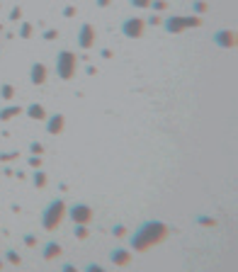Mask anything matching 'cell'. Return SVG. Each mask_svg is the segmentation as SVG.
Segmentation results:
<instances>
[{
	"instance_id": "cell-1",
	"label": "cell",
	"mask_w": 238,
	"mask_h": 272,
	"mask_svg": "<svg viewBox=\"0 0 238 272\" xmlns=\"http://www.w3.org/2000/svg\"><path fill=\"white\" fill-rule=\"evenodd\" d=\"M165 236H168V226L163 221H146V224H141L134 231V236H131V250L134 253H144V250H149L153 245L163 243Z\"/></svg>"
},
{
	"instance_id": "cell-2",
	"label": "cell",
	"mask_w": 238,
	"mask_h": 272,
	"mask_svg": "<svg viewBox=\"0 0 238 272\" xmlns=\"http://www.w3.org/2000/svg\"><path fill=\"white\" fill-rule=\"evenodd\" d=\"M66 212H68V207H66L63 199H51L49 207L41 214V226H44V231H56L61 224H63V219H66Z\"/></svg>"
},
{
	"instance_id": "cell-3",
	"label": "cell",
	"mask_w": 238,
	"mask_h": 272,
	"mask_svg": "<svg viewBox=\"0 0 238 272\" xmlns=\"http://www.w3.org/2000/svg\"><path fill=\"white\" fill-rule=\"evenodd\" d=\"M76 71H78V56L73 51H68V49L59 51V56H56V76L61 80H73Z\"/></svg>"
},
{
	"instance_id": "cell-4",
	"label": "cell",
	"mask_w": 238,
	"mask_h": 272,
	"mask_svg": "<svg viewBox=\"0 0 238 272\" xmlns=\"http://www.w3.org/2000/svg\"><path fill=\"white\" fill-rule=\"evenodd\" d=\"M163 27L165 32H170V34H180V32L190 30V27H202V20H199V15H173V17H168V20H163Z\"/></svg>"
},
{
	"instance_id": "cell-5",
	"label": "cell",
	"mask_w": 238,
	"mask_h": 272,
	"mask_svg": "<svg viewBox=\"0 0 238 272\" xmlns=\"http://www.w3.org/2000/svg\"><path fill=\"white\" fill-rule=\"evenodd\" d=\"M144 30H146V20L144 17H126L121 22V34L126 39H139L144 34Z\"/></svg>"
},
{
	"instance_id": "cell-6",
	"label": "cell",
	"mask_w": 238,
	"mask_h": 272,
	"mask_svg": "<svg viewBox=\"0 0 238 272\" xmlns=\"http://www.w3.org/2000/svg\"><path fill=\"white\" fill-rule=\"evenodd\" d=\"M66 216H71V221H73V224H90V221H92V216H95V212H92V207H90V204L76 202V204L66 212Z\"/></svg>"
},
{
	"instance_id": "cell-7",
	"label": "cell",
	"mask_w": 238,
	"mask_h": 272,
	"mask_svg": "<svg viewBox=\"0 0 238 272\" xmlns=\"http://www.w3.org/2000/svg\"><path fill=\"white\" fill-rule=\"evenodd\" d=\"M95 39H97L95 27H92L90 22H83V25H80V30H78V46H80L83 51H88V49L95 46Z\"/></svg>"
},
{
	"instance_id": "cell-8",
	"label": "cell",
	"mask_w": 238,
	"mask_h": 272,
	"mask_svg": "<svg viewBox=\"0 0 238 272\" xmlns=\"http://www.w3.org/2000/svg\"><path fill=\"white\" fill-rule=\"evenodd\" d=\"M214 44L216 46H221V49H236V32L234 30H219V32H214Z\"/></svg>"
},
{
	"instance_id": "cell-9",
	"label": "cell",
	"mask_w": 238,
	"mask_h": 272,
	"mask_svg": "<svg viewBox=\"0 0 238 272\" xmlns=\"http://www.w3.org/2000/svg\"><path fill=\"white\" fill-rule=\"evenodd\" d=\"M46 66L44 63H32V68H30V80H32V85H44L46 83Z\"/></svg>"
},
{
	"instance_id": "cell-10",
	"label": "cell",
	"mask_w": 238,
	"mask_h": 272,
	"mask_svg": "<svg viewBox=\"0 0 238 272\" xmlns=\"http://www.w3.org/2000/svg\"><path fill=\"white\" fill-rule=\"evenodd\" d=\"M63 126H66V117L63 115H51V117H46V131L51 134V136H59L61 131H63Z\"/></svg>"
},
{
	"instance_id": "cell-11",
	"label": "cell",
	"mask_w": 238,
	"mask_h": 272,
	"mask_svg": "<svg viewBox=\"0 0 238 272\" xmlns=\"http://www.w3.org/2000/svg\"><path fill=\"white\" fill-rule=\"evenodd\" d=\"M110 260H112V265H117V268H126V265L131 263V253L124 250V248H115V250L110 253Z\"/></svg>"
},
{
	"instance_id": "cell-12",
	"label": "cell",
	"mask_w": 238,
	"mask_h": 272,
	"mask_svg": "<svg viewBox=\"0 0 238 272\" xmlns=\"http://www.w3.org/2000/svg\"><path fill=\"white\" fill-rule=\"evenodd\" d=\"M25 115H27L30 119H34V121H44L46 117H49V115H46V110H44V105H39V102H32V105H27Z\"/></svg>"
},
{
	"instance_id": "cell-13",
	"label": "cell",
	"mask_w": 238,
	"mask_h": 272,
	"mask_svg": "<svg viewBox=\"0 0 238 272\" xmlns=\"http://www.w3.org/2000/svg\"><path fill=\"white\" fill-rule=\"evenodd\" d=\"M61 253H63V248H61V243H56V241H49L46 245H44V260H54V258H59Z\"/></svg>"
},
{
	"instance_id": "cell-14",
	"label": "cell",
	"mask_w": 238,
	"mask_h": 272,
	"mask_svg": "<svg viewBox=\"0 0 238 272\" xmlns=\"http://www.w3.org/2000/svg\"><path fill=\"white\" fill-rule=\"evenodd\" d=\"M25 110L20 107V105H10V107H2L0 110V121H10V119H15V117H20Z\"/></svg>"
},
{
	"instance_id": "cell-15",
	"label": "cell",
	"mask_w": 238,
	"mask_h": 272,
	"mask_svg": "<svg viewBox=\"0 0 238 272\" xmlns=\"http://www.w3.org/2000/svg\"><path fill=\"white\" fill-rule=\"evenodd\" d=\"M32 182H34V187H37V190H44V187H46V173L37 168V170H34V175H32Z\"/></svg>"
},
{
	"instance_id": "cell-16",
	"label": "cell",
	"mask_w": 238,
	"mask_h": 272,
	"mask_svg": "<svg viewBox=\"0 0 238 272\" xmlns=\"http://www.w3.org/2000/svg\"><path fill=\"white\" fill-rule=\"evenodd\" d=\"M73 233H76V238L78 241H85L90 236V231H88V224H76V229H73Z\"/></svg>"
},
{
	"instance_id": "cell-17",
	"label": "cell",
	"mask_w": 238,
	"mask_h": 272,
	"mask_svg": "<svg viewBox=\"0 0 238 272\" xmlns=\"http://www.w3.org/2000/svg\"><path fill=\"white\" fill-rule=\"evenodd\" d=\"M0 97H2V100H12V97H15V88H12L10 83H2V85H0Z\"/></svg>"
},
{
	"instance_id": "cell-18",
	"label": "cell",
	"mask_w": 238,
	"mask_h": 272,
	"mask_svg": "<svg viewBox=\"0 0 238 272\" xmlns=\"http://www.w3.org/2000/svg\"><path fill=\"white\" fill-rule=\"evenodd\" d=\"M34 27H32L30 22H20V39H30Z\"/></svg>"
},
{
	"instance_id": "cell-19",
	"label": "cell",
	"mask_w": 238,
	"mask_h": 272,
	"mask_svg": "<svg viewBox=\"0 0 238 272\" xmlns=\"http://www.w3.org/2000/svg\"><path fill=\"white\" fill-rule=\"evenodd\" d=\"M20 151H2L0 153V163H10V160H17Z\"/></svg>"
},
{
	"instance_id": "cell-20",
	"label": "cell",
	"mask_w": 238,
	"mask_h": 272,
	"mask_svg": "<svg viewBox=\"0 0 238 272\" xmlns=\"http://www.w3.org/2000/svg\"><path fill=\"white\" fill-rule=\"evenodd\" d=\"M207 2H204V0H195V2H192V10H195V15H204V12H207Z\"/></svg>"
},
{
	"instance_id": "cell-21",
	"label": "cell",
	"mask_w": 238,
	"mask_h": 272,
	"mask_svg": "<svg viewBox=\"0 0 238 272\" xmlns=\"http://www.w3.org/2000/svg\"><path fill=\"white\" fill-rule=\"evenodd\" d=\"M5 258H7V263H10V265H20V263H22V258H20L15 250H7V253H5Z\"/></svg>"
},
{
	"instance_id": "cell-22",
	"label": "cell",
	"mask_w": 238,
	"mask_h": 272,
	"mask_svg": "<svg viewBox=\"0 0 238 272\" xmlns=\"http://www.w3.org/2000/svg\"><path fill=\"white\" fill-rule=\"evenodd\" d=\"M126 233H129V231H126V226H124V224H117V226L112 229V236H115V238H124Z\"/></svg>"
},
{
	"instance_id": "cell-23",
	"label": "cell",
	"mask_w": 238,
	"mask_h": 272,
	"mask_svg": "<svg viewBox=\"0 0 238 272\" xmlns=\"http://www.w3.org/2000/svg\"><path fill=\"white\" fill-rule=\"evenodd\" d=\"M10 20H12V22H20V20H22V7H20V5H15V7L10 10Z\"/></svg>"
},
{
	"instance_id": "cell-24",
	"label": "cell",
	"mask_w": 238,
	"mask_h": 272,
	"mask_svg": "<svg viewBox=\"0 0 238 272\" xmlns=\"http://www.w3.org/2000/svg\"><path fill=\"white\" fill-rule=\"evenodd\" d=\"M151 7H153L156 12H163V10L168 7V2H165V0H151Z\"/></svg>"
},
{
	"instance_id": "cell-25",
	"label": "cell",
	"mask_w": 238,
	"mask_h": 272,
	"mask_svg": "<svg viewBox=\"0 0 238 272\" xmlns=\"http://www.w3.org/2000/svg\"><path fill=\"white\" fill-rule=\"evenodd\" d=\"M30 151L34 153V155H41V153H44V146H41L39 141H32V144H30Z\"/></svg>"
},
{
	"instance_id": "cell-26",
	"label": "cell",
	"mask_w": 238,
	"mask_h": 272,
	"mask_svg": "<svg viewBox=\"0 0 238 272\" xmlns=\"http://www.w3.org/2000/svg\"><path fill=\"white\" fill-rule=\"evenodd\" d=\"M134 7H139V10H146V7H151V0H129Z\"/></svg>"
},
{
	"instance_id": "cell-27",
	"label": "cell",
	"mask_w": 238,
	"mask_h": 272,
	"mask_svg": "<svg viewBox=\"0 0 238 272\" xmlns=\"http://www.w3.org/2000/svg\"><path fill=\"white\" fill-rule=\"evenodd\" d=\"M197 224H199V226H216V221L209 219V216H197Z\"/></svg>"
},
{
	"instance_id": "cell-28",
	"label": "cell",
	"mask_w": 238,
	"mask_h": 272,
	"mask_svg": "<svg viewBox=\"0 0 238 272\" xmlns=\"http://www.w3.org/2000/svg\"><path fill=\"white\" fill-rule=\"evenodd\" d=\"M30 165L34 168V170H37V168H41V155H34V153H32V155H30Z\"/></svg>"
},
{
	"instance_id": "cell-29",
	"label": "cell",
	"mask_w": 238,
	"mask_h": 272,
	"mask_svg": "<svg viewBox=\"0 0 238 272\" xmlns=\"http://www.w3.org/2000/svg\"><path fill=\"white\" fill-rule=\"evenodd\" d=\"M44 39H46V41H54V39H59V30H46V32H44Z\"/></svg>"
},
{
	"instance_id": "cell-30",
	"label": "cell",
	"mask_w": 238,
	"mask_h": 272,
	"mask_svg": "<svg viewBox=\"0 0 238 272\" xmlns=\"http://www.w3.org/2000/svg\"><path fill=\"white\" fill-rule=\"evenodd\" d=\"M76 12H78V10H76L73 5H68V7L63 10V17H76Z\"/></svg>"
},
{
	"instance_id": "cell-31",
	"label": "cell",
	"mask_w": 238,
	"mask_h": 272,
	"mask_svg": "<svg viewBox=\"0 0 238 272\" xmlns=\"http://www.w3.org/2000/svg\"><path fill=\"white\" fill-rule=\"evenodd\" d=\"M25 245H27V248H34V245H37V238H34V236H25Z\"/></svg>"
},
{
	"instance_id": "cell-32",
	"label": "cell",
	"mask_w": 238,
	"mask_h": 272,
	"mask_svg": "<svg viewBox=\"0 0 238 272\" xmlns=\"http://www.w3.org/2000/svg\"><path fill=\"white\" fill-rule=\"evenodd\" d=\"M149 22L151 25H163V17L160 15H153V17H149Z\"/></svg>"
},
{
	"instance_id": "cell-33",
	"label": "cell",
	"mask_w": 238,
	"mask_h": 272,
	"mask_svg": "<svg viewBox=\"0 0 238 272\" xmlns=\"http://www.w3.org/2000/svg\"><path fill=\"white\" fill-rule=\"evenodd\" d=\"M88 270H90V272H102V265H95V263H90Z\"/></svg>"
},
{
	"instance_id": "cell-34",
	"label": "cell",
	"mask_w": 238,
	"mask_h": 272,
	"mask_svg": "<svg viewBox=\"0 0 238 272\" xmlns=\"http://www.w3.org/2000/svg\"><path fill=\"white\" fill-rule=\"evenodd\" d=\"M102 59H112V51L110 49H102Z\"/></svg>"
},
{
	"instance_id": "cell-35",
	"label": "cell",
	"mask_w": 238,
	"mask_h": 272,
	"mask_svg": "<svg viewBox=\"0 0 238 272\" xmlns=\"http://www.w3.org/2000/svg\"><path fill=\"white\" fill-rule=\"evenodd\" d=\"M110 2H112V0H97V7H107Z\"/></svg>"
},
{
	"instance_id": "cell-36",
	"label": "cell",
	"mask_w": 238,
	"mask_h": 272,
	"mask_svg": "<svg viewBox=\"0 0 238 272\" xmlns=\"http://www.w3.org/2000/svg\"><path fill=\"white\" fill-rule=\"evenodd\" d=\"M2 265H5V263H2V260H0V270H2Z\"/></svg>"
}]
</instances>
